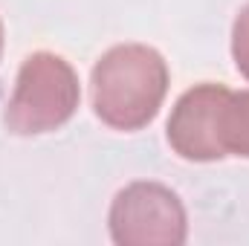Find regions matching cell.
Instances as JSON below:
<instances>
[{
	"label": "cell",
	"instance_id": "obj_5",
	"mask_svg": "<svg viewBox=\"0 0 249 246\" xmlns=\"http://www.w3.org/2000/svg\"><path fill=\"white\" fill-rule=\"evenodd\" d=\"M217 145L223 157L249 159V90L226 93L217 113Z\"/></svg>",
	"mask_w": 249,
	"mask_h": 246
},
{
	"label": "cell",
	"instance_id": "obj_6",
	"mask_svg": "<svg viewBox=\"0 0 249 246\" xmlns=\"http://www.w3.org/2000/svg\"><path fill=\"white\" fill-rule=\"evenodd\" d=\"M232 61L235 70L249 81V3L238 12L232 23Z\"/></svg>",
	"mask_w": 249,
	"mask_h": 246
},
{
	"label": "cell",
	"instance_id": "obj_7",
	"mask_svg": "<svg viewBox=\"0 0 249 246\" xmlns=\"http://www.w3.org/2000/svg\"><path fill=\"white\" fill-rule=\"evenodd\" d=\"M0 55H3V20H0Z\"/></svg>",
	"mask_w": 249,
	"mask_h": 246
},
{
	"label": "cell",
	"instance_id": "obj_3",
	"mask_svg": "<svg viewBox=\"0 0 249 246\" xmlns=\"http://www.w3.org/2000/svg\"><path fill=\"white\" fill-rule=\"evenodd\" d=\"M107 226L116 246H183L188 238L183 200L154 180L124 185L110 203Z\"/></svg>",
	"mask_w": 249,
	"mask_h": 246
},
{
	"label": "cell",
	"instance_id": "obj_4",
	"mask_svg": "<svg viewBox=\"0 0 249 246\" xmlns=\"http://www.w3.org/2000/svg\"><path fill=\"white\" fill-rule=\"evenodd\" d=\"M229 87L197 84L186 90L168 116V145L177 157L188 162H217L223 151L217 145V113Z\"/></svg>",
	"mask_w": 249,
	"mask_h": 246
},
{
	"label": "cell",
	"instance_id": "obj_2",
	"mask_svg": "<svg viewBox=\"0 0 249 246\" xmlns=\"http://www.w3.org/2000/svg\"><path fill=\"white\" fill-rule=\"evenodd\" d=\"M81 87L72 64L55 53H32L20 64L3 122L15 136L53 133L72 119Z\"/></svg>",
	"mask_w": 249,
	"mask_h": 246
},
{
	"label": "cell",
	"instance_id": "obj_1",
	"mask_svg": "<svg viewBox=\"0 0 249 246\" xmlns=\"http://www.w3.org/2000/svg\"><path fill=\"white\" fill-rule=\"evenodd\" d=\"M168 64L154 47H110L90 72L93 113L113 130H142L157 119L168 93Z\"/></svg>",
	"mask_w": 249,
	"mask_h": 246
}]
</instances>
